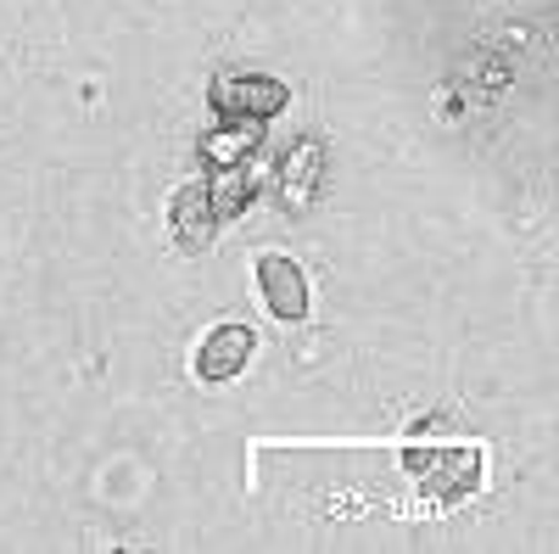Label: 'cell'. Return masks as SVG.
Masks as SVG:
<instances>
[{"mask_svg":"<svg viewBox=\"0 0 559 554\" xmlns=\"http://www.w3.org/2000/svg\"><path fill=\"white\" fill-rule=\"evenodd\" d=\"M258 274V297L269 303L274 319H286V326H302L308 308H313V292H308V274L292 263V258H280V252H263L252 263Z\"/></svg>","mask_w":559,"mask_h":554,"instance_id":"6da1fadb","label":"cell"},{"mask_svg":"<svg viewBox=\"0 0 559 554\" xmlns=\"http://www.w3.org/2000/svg\"><path fill=\"white\" fill-rule=\"evenodd\" d=\"M213 107L224 118H241V123H263L286 107V84H274L263 73H236V79H218L213 84Z\"/></svg>","mask_w":559,"mask_h":554,"instance_id":"7a4b0ae2","label":"cell"},{"mask_svg":"<svg viewBox=\"0 0 559 554\" xmlns=\"http://www.w3.org/2000/svg\"><path fill=\"white\" fill-rule=\"evenodd\" d=\"M252 358V326H241V319H224V326H213L197 347V376L207 387H224V381H236L241 369Z\"/></svg>","mask_w":559,"mask_h":554,"instance_id":"3957f363","label":"cell"},{"mask_svg":"<svg viewBox=\"0 0 559 554\" xmlns=\"http://www.w3.org/2000/svg\"><path fill=\"white\" fill-rule=\"evenodd\" d=\"M168 224H174V247L179 252H202L213 241V229H218V213H213V197H207V185H179V197L168 208Z\"/></svg>","mask_w":559,"mask_h":554,"instance_id":"277c9868","label":"cell"},{"mask_svg":"<svg viewBox=\"0 0 559 554\" xmlns=\"http://www.w3.org/2000/svg\"><path fill=\"white\" fill-rule=\"evenodd\" d=\"M319 174H324V141H297L280 157V202L292 213H302L308 197L319 191Z\"/></svg>","mask_w":559,"mask_h":554,"instance_id":"5b68a950","label":"cell"},{"mask_svg":"<svg viewBox=\"0 0 559 554\" xmlns=\"http://www.w3.org/2000/svg\"><path fill=\"white\" fill-rule=\"evenodd\" d=\"M252 191H258V157L224 163V174L207 179V197H213V213H218V219H236V213L252 202Z\"/></svg>","mask_w":559,"mask_h":554,"instance_id":"8992f818","label":"cell"},{"mask_svg":"<svg viewBox=\"0 0 559 554\" xmlns=\"http://www.w3.org/2000/svg\"><path fill=\"white\" fill-rule=\"evenodd\" d=\"M426 471H431V465H426ZM476 482H481V453H476V448H459L453 465H448V459H437V471H431V493H437V498L471 493Z\"/></svg>","mask_w":559,"mask_h":554,"instance_id":"52a82bcc","label":"cell"}]
</instances>
